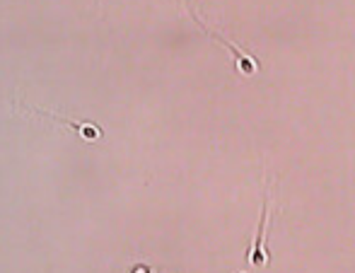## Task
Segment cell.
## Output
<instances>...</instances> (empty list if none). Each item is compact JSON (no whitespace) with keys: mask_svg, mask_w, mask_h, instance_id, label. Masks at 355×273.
<instances>
[{"mask_svg":"<svg viewBox=\"0 0 355 273\" xmlns=\"http://www.w3.org/2000/svg\"><path fill=\"white\" fill-rule=\"evenodd\" d=\"M189 12H191V17L196 19V22H198V27H201L203 32L208 34V37L218 39V42L223 44V46H227L230 51H232V56L237 58V66H239V71H242V73H247V76H249V73H259V71H261V63H259L257 58H254V56H249V53H244L242 49L237 46V44L227 42V39H225L223 34H218V32H215V29L208 27V24L203 22L201 17H198V12H196V10H193V5H191V3H189Z\"/></svg>","mask_w":355,"mask_h":273,"instance_id":"1","label":"cell"},{"mask_svg":"<svg viewBox=\"0 0 355 273\" xmlns=\"http://www.w3.org/2000/svg\"><path fill=\"white\" fill-rule=\"evenodd\" d=\"M271 186L273 182H268V188L263 193V206H261V222H259V230H257V237H254V245L249 249V264H266L268 261V252H266V245H263V237H266V225H268V203H271Z\"/></svg>","mask_w":355,"mask_h":273,"instance_id":"2","label":"cell"},{"mask_svg":"<svg viewBox=\"0 0 355 273\" xmlns=\"http://www.w3.org/2000/svg\"><path fill=\"white\" fill-rule=\"evenodd\" d=\"M19 112H27V114H39V116H46L51 118V121L56 123H63L66 128H71V131L78 133L83 141H99L102 138V131H99L97 126H92V123H75L73 118H63L58 116V114H51V112H44V109H34V107H24V104H17Z\"/></svg>","mask_w":355,"mask_h":273,"instance_id":"3","label":"cell"}]
</instances>
